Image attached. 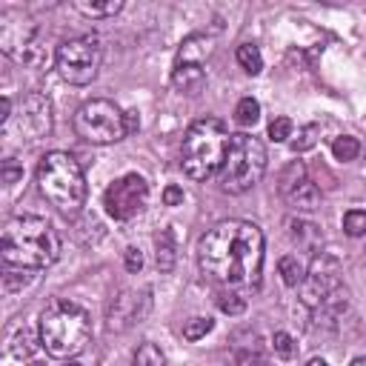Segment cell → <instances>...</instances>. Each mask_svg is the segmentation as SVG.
Instances as JSON below:
<instances>
[{
	"instance_id": "obj_11",
	"label": "cell",
	"mask_w": 366,
	"mask_h": 366,
	"mask_svg": "<svg viewBox=\"0 0 366 366\" xmlns=\"http://www.w3.org/2000/svg\"><path fill=\"white\" fill-rule=\"evenodd\" d=\"M280 194L286 197V203L289 206H295V209H300V212H312V209H317V203H320V189L309 180V174H306V166L300 163V160H292L283 172H280Z\"/></svg>"
},
{
	"instance_id": "obj_25",
	"label": "cell",
	"mask_w": 366,
	"mask_h": 366,
	"mask_svg": "<svg viewBox=\"0 0 366 366\" xmlns=\"http://www.w3.org/2000/svg\"><path fill=\"white\" fill-rule=\"evenodd\" d=\"M212 326H214L212 317H192V320H186V326H183V337H186V340H200V337H206V335L212 332Z\"/></svg>"
},
{
	"instance_id": "obj_35",
	"label": "cell",
	"mask_w": 366,
	"mask_h": 366,
	"mask_svg": "<svg viewBox=\"0 0 366 366\" xmlns=\"http://www.w3.org/2000/svg\"><path fill=\"white\" fill-rule=\"evenodd\" d=\"M352 366H366V355H363V357H355Z\"/></svg>"
},
{
	"instance_id": "obj_36",
	"label": "cell",
	"mask_w": 366,
	"mask_h": 366,
	"mask_svg": "<svg viewBox=\"0 0 366 366\" xmlns=\"http://www.w3.org/2000/svg\"><path fill=\"white\" fill-rule=\"evenodd\" d=\"M20 366H23V363H20ZM26 366H43V363H40V360H31V363H26Z\"/></svg>"
},
{
	"instance_id": "obj_7",
	"label": "cell",
	"mask_w": 366,
	"mask_h": 366,
	"mask_svg": "<svg viewBox=\"0 0 366 366\" xmlns=\"http://www.w3.org/2000/svg\"><path fill=\"white\" fill-rule=\"evenodd\" d=\"M340 266L329 254H315L312 269L306 272L300 289H303V303L315 312V317L323 320H337L346 312V289L340 286Z\"/></svg>"
},
{
	"instance_id": "obj_14",
	"label": "cell",
	"mask_w": 366,
	"mask_h": 366,
	"mask_svg": "<svg viewBox=\"0 0 366 366\" xmlns=\"http://www.w3.org/2000/svg\"><path fill=\"white\" fill-rule=\"evenodd\" d=\"M206 83V71L200 63H174L172 69V86L180 94H197Z\"/></svg>"
},
{
	"instance_id": "obj_21",
	"label": "cell",
	"mask_w": 366,
	"mask_h": 366,
	"mask_svg": "<svg viewBox=\"0 0 366 366\" xmlns=\"http://www.w3.org/2000/svg\"><path fill=\"white\" fill-rule=\"evenodd\" d=\"M234 120L240 126H254L260 120V103L254 97H240V103L234 106Z\"/></svg>"
},
{
	"instance_id": "obj_4",
	"label": "cell",
	"mask_w": 366,
	"mask_h": 366,
	"mask_svg": "<svg viewBox=\"0 0 366 366\" xmlns=\"http://www.w3.org/2000/svg\"><path fill=\"white\" fill-rule=\"evenodd\" d=\"M40 194L60 212L77 214L86 203V177L80 163L69 152H46L37 163Z\"/></svg>"
},
{
	"instance_id": "obj_16",
	"label": "cell",
	"mask_w": 366,
	"mask_h": 366,
	"mask_svg": "<svg viewBox=\"0 0 366 366\" xmlns=\"http://www.w3.org/2000/svg\"><path fill=\"white\" fill-rule=\"evenodd\" d=\"M157 266L160 272H172L174 269V257H177V246H174V232L172 229H163L157 237Z\"/></svg>"
},
{
	"instance_id": "obj_28",
	"label": "cell",
	"mask_w": 366,
	"mask_h": 366,
	"mask_svg": "<svg viewBox=\"0 0 366 366\" xmlns=\"http://www.w3.org/2000/svg\"><path fill=\"white\" fill-rule=\"evenodd\" d=\"M269 137H272L274 143L289 140V137H292V120H289V117H274V120L269 123Z\"/></svg>"
},
{
	"instance_id": "obj_19",
	"label": "cell",
	"mask_w": 366,
	"mask_h": 366,
	"mask_svg": "<svg viewBox=\"0 0 366 366\" xmlns=\"http://www.w3.org/2000/svg\"><path fill=\"white\" fill-rule=\"evenodd\" d=\"M234 57H237V63H240V69H243L246 74H260L263 57H260V49H257L254 43H240Z\"/></svg>"
},
{
	"instance_id": "obj_29",
	"label": "cell",
	"mask_w": 366,
	"mask_h": 366,
	"mask_svg": "<svg viewBox=\"0 0 366 366\" xmlns=\"http://www.w3.org/2000/svg\"><path fill=\"white\" fill-rule=\"evenodd\" d=\"M315 134H317V126H315V123L303 126V129L297 132V137L292 140V149H295V152H306V149H312V146H315V140H317Z\"/></svg>"
},
{
	"instance_id": "obj_27",
	"label": "cell",
	"mask_w": 366,
	"mask_h": 366,
	"mask_svg": "<svg viewBox=\"0 0 366 366\" xmlns=\"http://www.w3.org/2000/svg\"><path fill=\"white\" fill-rule=\"evenodd\" d=\"M272 346H274V355H280L283 360H292V357H295V352H297V343H295V340H292V335H286V332H274Z\"/></svg>"
},
{
	"instance_id": "obj_20",
	"label": "cell",
	"mask_w": 366,
	"mask_h": 366,
	"mask_svg": "<svg viewBox=\"0 0 366 366\" xmlns=\"http://www.w3.org/2000/svg\"><path fill=\"white\" fill-rule=\"evenodd\" d=\"M132 366H166V355H163V349L157 343H149L146 340V343L137 346Z\"/></svg>"
},
{
	"instance_id": "obj_34",
	"label": "cell",
	"mask_w": 366,
	"mask_h": 366,
	"mask_svg": "<svg viewBox=\"0 0 366 366\" xmlns=\"http://www.w3.org/2000/svg\"><path fill=\"white\" fill-rule=\"evenodd\" d=\"M306 366H329V363H326V360H323V357H312V360H309V363H306Z\"/></svg>"
},
{
	"instance_id": "obj_1",
	"label": "cell",
	"mask_w": 366,
	"mask_h": 366,
	"mask_svg": "<svg viewBox=\"0 0 366 366\" xmlns=\"http://www.w3.org/2000/svg\"><path fill=\"white\" fill-rule=\"evenodd\" d=\"M263 232L249 220H220L197 243V263L220 286L252 289L263 272Z\"/></svg>"
},
{
	"instance_id": "obj_24",
	"label": "cell",
	"mask_w": 366,
	"mask_h": 366,
	"mask_svg": "<svg viewBox=\"0 0 366 366\" xmlns=\"http://www.w3.org/2000/svg\"><path fill=\"white\" fill-rule=\"evenodd\" d=\"M343 232L349 237H363L366 234V209H349L343 214Z\"/></svg>"
},
{
	"instance_id": "obj_22",
	"label": "cell",
	"mask_w": 366,
	"mask_h": 366,
	"mask_svg": "<svg viewBox=\"0 0 366 366\" xmlns=\"http://www.w3.org/2000/svg\"><path fill=\"white\" fill-rule=\"evenodd\" d=\"M332 154H335L337 160H343V163L355 160V157L360 154V143H357V137H352V134H340V137H335V143H332Z\"/></svg>"
},
{
	"instance_id": "obj_6",
	"label": "cell",
	"mask_w": 366,
	"mask_h": 366,
	"mask_svg": "<svg viewBox=\"0 0 366 366\" xmlns=\"http://www.w3.org/2000/svg\"><path fill=\"white\" fill-rule=\"evenodd\" d=\"M266 172V149L254 134H229L226 157L220 166V186L229 194H243L260 183Z\"/></svg>"
},
{
	"instance_id": "obj_17",
	"label": "cell",
	"mask_w": 366,
	"mask_h": 366,
	"mask_svg": "<svg viewBox=\"0 0 366 366\" xmlns=\"http://www.w3.org/2000/svg\"><path fill=\"white\" fill-rule=\"evenodd\" d=\"M74 9H77L80 14H86V17L100 20V17H114V14H120L123 0H106V3H86V0H77Z\"/></svg>"
},
{
	"instance_id": "obj_18",
	"label": "cell",
	"mask_w": 366,
	"mask_h": 366,
	"mask_svg": "<svg viewBox=\"0 0 366 366\" xmlns=\"http://www.w3.org/2000/svg\"><path fill=\"white\" fill-rule=\"evenodd\" d=\"M277 269H280V277H283L286 286H300L303 277H306V269H303V263L297 260V254H283V257L277 260Z\"/></svg>"
},
{
	"instance_id": "obj_3",
	"label": "cell",
	"mask_w": 366,
	"mask_h": 366,
	"mask_svg": "<svg viewBox=\"0 0 366 366\" xmlns=\"http://www.w3.org/2000/svg\"><path fill=\"white\" fill-rule=\"evenodd\" d=\"M37 337H40V346L46 349V355L74 357L86 349V343L92 337V317L80 303H74L69 297H57V300L46 303V309L40 312Z\"/></svg>"
},
{
	"instance_id": "obj_33",
	"label": "cell",
	"mask_w": 366,
	"mask_h": 366,
	"mask_svg": "<svg viewBox=\"0 0 366 366\" xmlns=\"http://www.w3.org/2000/svg\"><path fill=\"white\" fill-rule=\"evenodd\" d=\"M126 129H129V134L140 129V120H137V112H126Z\"/></svg>"
},
{
	"instance_id": "obj_30",
	"label": "cell",
	"mask_w": 366,
	"mask_h": 366,
	"mask_svg": "<svg viewBox=\"0 0 366 366\" xmlns=\"http://www.w3.org/2000/svg\"><path fill=\"white\" fill-rule=\"evenodd\" d=\"M0 177H3L6 186H11V183H17V180L23 177V166H20L14 157H6V160H3V169H0Z\"/></svg>"
},
{
	"instance_id": "obj_31",
	"label": "cell",
	"mask_w": 366,
	"mask_h": 366,
	"mask_svg": "<svg viewBox=\"0 0 366 366\" xmlns=\"http://www.w3.org/2000/svg\"><path fill=\"white\" fill-rule=\"evenodd\" d=\"M123 260H126V269H129L132 274H137V272L143 269V254H140V249H134V246H129V249L123 252Z\"/></svg>"
},
{
	"instance_id": "obj_9",
	"label": "cell",
	"mask_w": 366,
	"mask_h": 366,
	"mask_svg": "<svg viewBox=\"0 0 366 366\" xmlns=\"http://www.w3.org/2000/svg\"><path fill=\"white\" fill-rule=\"evenodd\" d=\"M103 63V46L94 34H80L57 46L54 66L57 74L71 86H89Z\"/></svg>"
},
{
	"instance_id": "obj_10",
	"label": "cell",
	"mask_w": 366,
	"mask_h": 366,
	"mask_svg": "<svg viewBox=\"0 0 366 366\" xmlns=\"http://www.w3.org/2000/svg\"><path fill=\"white\" fill-rule=\"evenodd\" d=\"M146 203H149V183L137 172L112 180L103 192V206L114 220H132L134 214L143 212Z\"/></svg>"
},
{
	"instance_id": "obj_2",
	"label": "cell",
	"mask_w": 366,
	"mask_h": 366,
	"mask_svg": "<svg viewBox=\"0 0 366 366\" xmlns=\"http://www.w3.org/2000/svg\"><path fill=\"white\" fill-rule=\"evenodd\" d=\"M0 252H3L6 266L37 272V269L51 266L60 257V237L46 217L17 214L3 229Z\"/></svg>"
},
{
	"instance_id": "obj_5",
	"label": "cell",
	"mask_w": 366,
	"mask_h": 366,
	"mask_svg": "<svg viewBox=\"0 0 366 366\" xmlns=\"http://www.w3.org/2000/svg\"><path fill=\"white\" fill-rule=\"evenodd\" d=\"M229 134L223 120L217 117H200L194 120L180 143V166L192 180H209L212 174L220 172L223 157H226Z\"/></svg>"
},
{
	"instance_id": "obj_32",
	"label": "cell",
	"mask_w": 366,
	"mask_h": 366,
	"mask_svg": "<svg viewBox=\"0 0 366 366\" xmlns=\"http://www.w3.org/2000/svg\"><path fill=\"white\" fill-rule=\"evenodd\" d=\"M163 203H166V206H180V203H183V189L174 186V183L166 186V189H163Z\"/></svg>"
},
{
	"instance_id": "obj_13",
	"label": "cell",
	"mask_w": 366,
	"mask_h": 366,
	"mask_svg": "<svg viewBox=\"0 0 366 366\" xmlns=\"http://www.w3.org/2000/svg\"><path fill=\"white\" fill-rule=\"evenodd\" d=\"M146 312H149V292H123L112 300L106 326L112 332H123L132 323H140V317H146Z\"/></svg>"
},
{
	"instance_id": "obj_26",
	"label": "cell",
	"mask_w": 366,
	"mask_h": 366,
	"mask_svg": "<svg viewBox=\"0 0 366 366\" xmlns=\"http://www.w3.org/2000/svg\"><path fill=\"white\" fill-rule=\"evenodd\" d=\"M289 229H292V237H295V240H300V243H306V246H309V240H306V237H312L315 243L320 240V232H317V226H315V223L289 220ZM309 249H312V246H309Z\"/></svg>"
},
{
	"instance_id": "obj_37",
	"label": "cell",
	"mask_w": 366,
	"mask_h": 366,
	"mask_svg": "<svg viewBox=\"0 0 366 366\" xmlns=\"http://www.w3.org/2000/svg\"><path fill=\"white\" fill-rule=\"evenodd\" d=\"M63 366H80V363H74V360H69V363H63Z\"/></svg>"
},
{
	"instance_id": "obj_12",
	"label": "cell",
	"mask_w": 366,
	"mask_h": 366,
	"mask_svg": "<svg viewBox=\"0 0 366 366\" xmlns=\"http://www.w3.org/2000/svg\"><path fill=\"white\" fill-rule=\"evenodd\" d=\"M51 103L46 94L40 92H29L20 103L17 112V132L23 134V140H40L46 134H51Z\"/></svg>"
},
{
	"instance_id": "obj_15",
	"label": "cell",
	"mask_w": 366,
	"mask_h": 366,
	"mask_svg": "<svg viewBox=\"0 0 366 366\" xmlns=\"http://www.w3.org/2000/svg\"><path fill=\"white\" fill-rule=\"evenodd\" d=\"M209 54V37L203 34H192L183 40L180 51H177V63H200L203 66V57Z\"/></svg>"
},
{
	"instance_id": "obj_23",
	"label": "cell",
	"mask_w": 366,
	"mask_h": 366,
	"mask_svg": "<svg viewBox=\"0 0 366 366\" xmlns=\"http://www.w3.org/2000/svg\"><path fill=\"white\" fill-rule=\"evenodd\" d=\"M217 306L226 315H240L246 309V297L240 292H234V289H223V292H217Z\"/></svg>"
},
{
	"instance_id": "obj_8",
	"label": "cell",
	"mask_w": 366,
	"mask_h": 366,
	"mask_svg": "<svg viewBox=\"0 0 366 366\" xmlns=\"http://www.w3.org/2000/svg\"><path fill=\"white\" fill-rule=\"evenodd\" d=\"M74 132L77 137L106 146V143H117L129 134L126 129V112H120L112 100L106 97H94L86 100L77 112H74Z\"/></svg>"
}]
</instances>
